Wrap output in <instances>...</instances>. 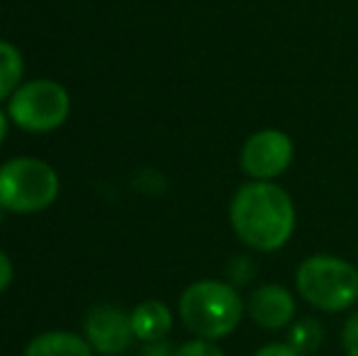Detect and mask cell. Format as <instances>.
I'll return each mask as SVG.
<instances>
[{
  "label": "cell",
  "mask_w": 358,
  "mask_h": 356,
  "mask_svg": "<svg viewBox=\"0 0 358 356\" xmlns=\"http://www.w3.org/2000/svg\"><path fill=\"white\" fill-rule=\"evenodd\" d=\"M234 234L254 252H278L290 242L297 225L295 203L273 180H251L229 203Z\"/></svg>",
  "instance_id": "6da1fadb"
},
{
  "label": "cell",
  "mask_w": 358,
  "mask_h": 356,
  "mask_svg": "<svg viewBox=\"0 0 358 356\" xmlns=\"http://www.w3.org/2000/svg\"><path fill=\"white\" fill-rule=\"evenodd\" d=\"M178 313L183 325L198 339H224L239 327L244 318V300L236 288L224 280L205 278L195 280L183 290L178 300Z\"/></svg>",
  "instance_id": "7a4b0ae2"
},
{
  "label": "cell",
  "mask_w": 358,
  "mask_h": 356,
  "mask_svg": "<svg viewBox=\"0 0 358 356\" xmlns=\"http://www.w3.org/2000/svg\"><path fill=\"white\" fill-rule=\"evenodd\" d=\"M297 295L320 313H344L358 300V269L331 254L307 257L295 271Z\"/></svg>",
  "instance_id": "3957f363"
},
{
  "label": "cell",
  "mask_w": 358,
  "mask_h": 356,
  "mask_svg": "<svg viewBox=\"0 0 358 356\" xmlns=\"http://www.w3.org/2000/svg\"><path fill=\"white\" fill-rule=\"evenodd\" d=\"M59 195V173L34 157L10 159L0 166V208L10 213H39Z\"/></svg>",
  "instance_id": "277c9868"
},
{
  "label": "cell",
  "mask_w": 358,
  "mask_h": 356,
  "mask_svg": "<svg viewBox=\"0 0 358 356\" xmlns=\"http://www.w3.org/2000/svg\"><path fill=\"white\" fill-rule=\"evenodd\" d=\"M71 113V98L62 83L52 78L22 83L8 100V115L24 132H52L62 127Z\"/></svg>",
  "instance_id": "5b68a950"
},
{
  "label": "cell",
  "mask_w": 358,
  "mask_h": 356,
  "mask_svg": "<svg viewBox=\"0 0 358 356\" xmlns=\"http://www.w3.org/2000/svg\"><path fill=\"white\" fill-rule=\"evenodd\" d=\"M295 144L283 129H259L244 142L239 154L241 171L254 180H273L290 169Z\"/></svg>",
  "instance_id": "8992f818"
},
{
  "label": "cell",
  "mask_w": 358,
  "mask_h": 356,
  "mask_svg": "<svg viewBox=\"0 0 358 356\" xmlns=\"http://www.w3.org/2000/svg\"><path fill=\"white\" fill-rule=\"evenodd\" d=\"M85 339L103 356H122L132 347L134 329L124 310L113 305H98L85 318Z\"/></svg>",
  "instance_id": "52a82bcc"
},
{
  "label": "cell",
  "mask_w": 358,
  "mask_h": 356,
  "mask_svg": "<svg viewBox=\"0 0 358 356\" xmlns=\"http://www.w3.org/2000/svg\"><path fill=\"white\" fill-rule=\"evenodd\" d=\"M246 313H249L251 322L259 325L261 329L275 332V329H283L295 322V295L278 283L259 285L246 300Z\"/></svg>",
  "instance_id": "ba28073f"
},
{
  "label": "cell",
  "mask_w": 358,
  "mask_h": 356,
  "mask_svg": "<svg viewBox=\"0 0 358 356\" xmlns=\"http://www.w3.org/2000/svg\"><path fill=\"white\" fill-rule=\"evenodd\" d=\"M129 320H132L134 337L142 339L146 344L161 342L173 329V313L161 300H144V303H139L132 310Z\"/></svg>",
  "instance_id": "9c48e42d"
},
{
  "label": "cell",
  "mask_w": 358,
  "mask_h": 356,
  "mask_svg": "<svg viewBox=\"0 0 358 356\" xmlns=\"http://www.w3.org/2000/svg\"><path fill=\"white\" fill-rule=\"evenodd\" d=\"M24 356H93V347L78 334L54 329L34 337L24 349Z\"/></svg>",
  "instance_id": "30bf717a"
},
{
  "label": "cell",
  "mask_w": 358,
  "mask_h": 356,
  "mask_svg": "<svg viewBox=\"0 0 358 356\" xmlns=\"http://www.w3.org/2000/svg\"><path fill=\"white\" fill-rule=\"evenodd\" d=\"M324 325L317 318H300L290 325V332H287V344L295 349L300 356H310L320 352L322 344H324Z\"/></svg>",
  "instance_id": "8fae6325"
},
{
  "label": "cell",
  "mask_w": 358,
  "mask_h": 356,
  "mask_svg": "<svg viewBox=\"0 0 358 356\" xmlns=\"http://www.w3.org/2000/svg\"><path fill=\"white\" fill-rule=\"evenodd\" d=\"M22 54L15 44L0 39V100H10L13 93L22 86Z\"/></svg>",
  "instance_id": "7c38bea8"
},
{
  "label": "cell",
  "mask_w": 358,
  "mask_h": 356,
  "mask_svg": "<svg viewBox=\"0 0 358 356\" xmlns=\"http://www.w3.org/2000/svg\"><path fill=\"white\" fill-rule=\"evenodd\" d=\"M227 276H229V283L234 285H246L254 280L256 276V262L251 257H234L227 266Z\"/></svg>",
  "instance_id": "4fadbf2b"
},
{
  "label": "cell",
  "mask_w": 358,
  "mask_h": 356,
  "mask_svg": "<svg viewBox=\"0 0 358 356\" xmlns=\"http://www.w3.org/2000/svg\"><path fill=\"white\" fill-rule=\"evenodd\" d=\"M173 356H224V354H222V349L217 347L215 342H210V339H193V342L180 344L173 352Z\"/></svg>",
  "instance_id": "5bb4252c"
},
{
  "label": "cell",
  "mask_w": 358,
  "mask_h": 356,
  "mask_svg": "<svg viewBox=\"0 0 358 356\" xmlns=\"http://www.w3.org/2000/svg\"><path fill=\"white\" fill-rule=\"evenodd\" d=\"M341 347L346 356H358V313L349 315L341 329Z\"/></svg>",
  "instance_id": "9a60e30c"
},
{
  "label": "cell",
  "mask_w": 358,
  "mask_h": 356,
  "mask_svg": "<svg viewBox=\"0 0 358 356\" xmlns=\"http://www.w3.org/2000/svg\"><path fill=\"white\" fill-rule=\"evenodd\" d=\"M254 356H300L287 342H271L264 344L261 349H256Z\"/></svg>",
  "instance_id": "2e32d148"
},
{
  "label": "cell",
  "mask_w": 358,
  "mask_h": 356,
  "mask_svg": "<svg viewBox=\"0 0 358 356\" xmlns=\"http://www.w3.org/2000/svg\"><path fill=\"white\" fill-rule=\"evenodd\" d=\"M13 262H10L8 254L0 249V293H3L5 288H8L10 283H13Z\"/></svg>",
  "instance_id": "e0dca14e"
},
{
  "label": "cell",
  "mask_w": 358,
  "mask_h": 356,
  "mask_svg": "<svg viewBox=\"0 0 358 356\" xmlns=\"http://www.w3.org/2000/svg\"><path fill=\"white\" fill-rule=\"evenodd\" d=\"M142 356H173V352H171L169 344L161 339V342H151L146 344V349L142 352Z\"/></svg>",
  "instance_id": "ac0fdd59"
},
{
  "label": "cell",
  "mask_w": 358,
  "mask_h": 356,
  "mask_svg": "<svg viewBox=\"0 0 358 356\" xmlns=\"http://www.w3.org/2000/svg\"><path fill=\"white\" fill-rule=\"evenodd\" d=\"M5 137H8V118H5V113L0 110V144H3Z\"/></svg>",
  "instance_id": "d6986e66"
},
{
  "label": "cell",
  "mask_w": 358,
  "mask_h": 356,
  "mask_svg": "<svg viewBox=\"0 0 358 356\" xmlns=\"http://www.w3.org/2000/svg\"><path fill=\"white\" fill-rule=\"evenodd\" d=\"M0 225H3V208H0Z\"/></svg>",
  "instance_id": "ffe728a7"
}]
</instances>
